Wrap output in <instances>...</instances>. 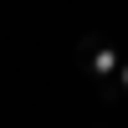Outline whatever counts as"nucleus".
<instances>
[{
	"label": "nucleus",
	"instance_id": "1",
	"mask_svg": "<svg viewBox=\"0 0 128 128\" xmlns=\"http://www.w3.org/2000/svg\"><path fill=\"white\" fill-rule=\"evenodd\" d=\"M118 62H123L118 46H113V41H102V36H92V41H82V46H77V67L87 72L92 82H108L113 72H118Z\"/></svg>",
	"mask_w": 128,
	"mask_h": 128
},
{
	"label": "nucleus",
	"instance_id": "2",
	"mask_svg": "<svg viewBox=\"0 0 128 128\" xmlns=\"http://www.w3.org/2000/svg\"><path fill=\"white\" fill-rule=\"evenodd\" d=\"M98 98L102 102H128V62H118V72L108 82H98Z\"/></svg>",
	"mask_w": 128,
	"mask_h": 128
},
{
	"label": "nucleus",
	"instance_id": "3",
	"mask_svg": "<svg viewBox=\"0 0 128 128\" xmlns=\"http://www.w3.org/2000/svg\"><path fill=\"white\" fill-rule=\"evenodd\" d=\"M98 128H108V123H98Z\"/></svg>",
	"mask_w": 128,
	"mask_h": 128
}]
</instances>
